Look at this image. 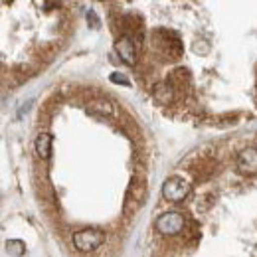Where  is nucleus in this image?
<instances>
[{
	"label": "nucleus",
	"instance_id": "1",
	"mask_svg": "<svg viewBox=\"0 0 257 257\" xmlns=\"http://www.w3.org/2000/svg\"><path fill=\"white\" fill-rule=\"evenodd\" d=\"M73 245L77 251L81 253H89V251H95L97 247H101L107 239L105 231L103 229H97V227H85V229H79L73 233Z\"/></svg>",
	"mask_w": 257,
	"mask_h": 257
},
{
	"label": "nucleus",
	"instance_id": "2",
	"mask_svg": "<svg viewBox=\"0 0 257 257\" xmlns=\"http://www.w3.org/2000/svg\"><path fill=\"white\" fill-rule=\"evenodd\" d=\"M192 192V186L182 176H170L162 184V198L168 202H184Z\"/></svg>",
	"mask_w": 257,
	"mask_h": 257
},
{
	"label": "nucleus",
	"instance_id": "3",
	"mask_svg": "<svg viewBox=\"0 0 257 257\" xmlns=\"http://www.w3.org/2000/svg\"><path fill=\"white\" fill-rule=\"evenodd\" d=\"M186 225V218L182 212H164L157 218L155 227L162 235H178Z\"/></svg>",
	"mask_w": 257,
	"mask_h": 257
},
{
	"label": "nucleus",
	"instance_id": "4",
	"mask_svg": "<svg viewBox=\"0 0 257 257\" xmlns=\"http://www.w3.org/2000/svg\"><path fill=\"white\" fill-rule=\"evenodd\" d=\"M147 200V184L141 178H133L128 184L127 196H125V212L135 214L137 210H141V206Z\"/></svg>",
	"mask_w": 257,
	"mask_h": 257
},
{
	"label": "nucleus",
	"instance_id": "5",
	"mask_svg": "<svg viewBox=\"0 0 257 257\" xmlns=\"http://www.w3.org/2000/svg\"><path fill=\"white\" fill-rule=\"evenodd\" d=\"M115 52L119 54L121 62L127 65H135L137 64V48H135V42L133 38L123 34L117 42H115Z\"/></svg>",
	"mask_w": 257,
	"mask_h": 257
},
{
	"label": "nucleus",
	"instance_id": "6",
	"mask_svg": "<svg viewBox=\"0 0 257 257\" xmlns=\"http://www.w3.org/2000/svg\"><path fill=\"white\" fill-rule=\"evenodd\" d=\"M237 170L241 174H255L257 170V153L253 147L249 149H243L239 155H237Z\"/></svg>",
	"mask_w": 257,
	"mask_h": 257
},
{
	"label": "nucleus",
	"instance_id": "7",
	"mask_svg": "<svg viewBox=\"0 0 257 257\" xmlns=\"http://www.w3.org/2000/svg\"><path fill=\"white\" fill-rule=\"evenodd\" d=\"M168 34L166 30H161V36H164L162 40H159L157 44H159V50H164V56H166V60H178L180 58V54H182V46H180V42H178V38H174V40H168Z\"/></svg>",
	"mask_w": 257,
	"mask_h": 257
},
{
	"label": "nucleus",
	"instance_id": "8",
	"mask_svg": "<svg viewBox=\"0 0 257 257\" xmlns=\"http://www.w3.org/2000/svg\"><path fill=\"white\" fill-rule=\"evenodd\" d=\"M52 145H54V137L50 133H40L36 137V143H34V149H36V155L42 159V161H48L52 157Z\"/></svg>",
	"mask_w": 257,
	"mask_h": 257
},
{
	"label": "nucleus",
	"instance_id": "9",
	"mask_svg": "<svg viewBox=\"0 0 257 257\" xmlns=\"http://www.w3.org/2000/svg\"><path fill=\"white\" fill-rule=\"evenodd\" d=\"M87 111L93 113V115H101V117H113L117 115V109L111 101L107 99H93L87 103Z\"/></svg>",
	"mask_w": 257,
	"mask_h": 257
},
{
	"label": "nucleus",
	"instance_id": "10",
	"mask_svg": "<svg viewBox=\"0 0 257 257\" xmlns=\"http://www.w3.org/2000/svg\"><path fill=\"white\" fill-rule=\"evenodd\" d=\"M153 97H155V101L161 103V105H170V103L176 99V93H174V89L164 81V83H157V85L153 87Z\"/></svg>",
	"mask_w": 257,
	"mask_h": 257
},
{
	"label": "nucleus",
	"instance_id": "11",
	"mask_svg": "<svg viewBox=\"0 0 257 257\" xmlns=\"http://www.w3.org/2000/svg\"><path fill=\"white\" fill-rule=\"evenodd\" d=\"M6 249H8L10 255H16V257H22L26 253V245H24V241H20V239H10V241L6 243Z\"/></svg>",
	"mask_w": 257,
	"mask_h": 257
},
{
	"label": "nucleus",
	"instance_id": "12",
	"mask_svg": "<svg viewBox=\"0 0 257 257\" xmlns=\"http://www.w3.org/2000/svg\"><path fill=\"white\" fill-rule=\"evenodd\" d=\"M87 22L91 24V28H99L101 26V22H99V18H97V14H95V10H87Z\"/></svg>",
	"mask_w": 257,
	"mask_h": 257
},
{
	"label": "nucleus",
	"instance_id": "13",
	"mask_svg": "<svg viewBox=\"0 0 257 257\" xmlns=\"http://www.w3.org/2000/svg\"><path fill=\"white\" fill-rule=\"evenodd\" d=\"M111 81L113 83H121V85H131V81H128L123 73H111Z\"/></svg>",
	"mask_w": 257,
	"mask_h": 257
}]
</instances>
